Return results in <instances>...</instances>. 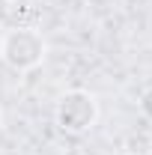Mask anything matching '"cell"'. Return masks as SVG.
Returning a JSON list of instances; mask_svg holds the SVG:
<instances>
[{"label": "cell", "instance_id": "6da1fadb", "mask_svg": "<svg viewBox=\"0 0 152 155\" xmlns=\"http://www.w3.org/2000/svg\"><path fill=\"white\" fill-rule=\"evenodd\" d=\"M48 42L36 27H12L0 39V60L12 72H30L45 60Z\"/></svg>", "mask_w": 152, "mask_h": 155}, {"label": "cell", "instance_id": "7a4b0ae2", "mask_svg": "<svg viewBox=\"0 0 152 155\" xmlns=\"http://www.w3.org/2000/svg\"><path fill=\"white\" fill-rule=\"evenodd\" d=\"M98 119V101L93 93L87 90H69L57 98L54 107V122L60 125V131L66 134H84L90 131Z\"/></svg>", "mask_w": 152, "mask_h": 155}, {"label": "cell", "instance_id": "3957f363", "mask_svg": "<svg viewBox=\"0 0 152 155\" xmlns=\"http://www.w3.org/2000/svg\"><path fill=\"white\" fill-rule=\"evenodd\" d=\"M137 107H140V114L146 116V119H152V90H146V93L140 96V101H137Z\"/></svg>", "mask_w": 152, "mask_h": 155}, {"label": "cell", "instance_id": "277c9868", "mask_svg": "<svg viewBox=\"0 0 152 155\" xmlns=\"http://www.w3.org/2000/svg\"><path fill=\"white\" fill-rule=\"evenodd\" d=\"M6 18H9V3H6V0H0V27L6 24Z\"/></svg>", "mask_w": 152, "mask_h": 155}, {"label": "cell", "instance_id": "5b68a950", "mask_svg": "<svg viewBox=\"0 0 152 155\" xmlns=\"http://www.w3.org/2000/svg\"><path fill=\"white\" fill-rule=\"evenodd\" d=\"M9 6H30V3H36V0H6Z\"/></svg>", "mask_w": 152, "mask_h": 155}]
</instances>
